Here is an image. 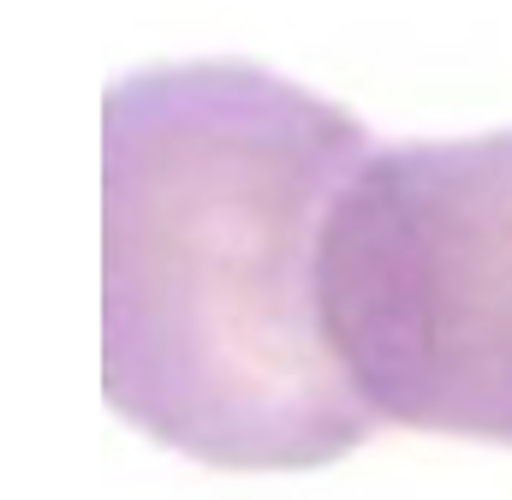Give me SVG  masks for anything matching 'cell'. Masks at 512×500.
Instances as JSON below:
<instances>
[{
  "label": "cell",
  "instance_id": "1",
  "mask_svg": "<svg viewBox=\"0 0 512 500\" xmlns=\"http://www.w3.org/2000/svg\"><path fill=\"white\" fill-rule=\"evenodd\" d=\"M370 149L346 108L245 60L108 90L102 381L120 417L227 471L328 465L376 429L322 304Z\"/></svg>",
  "mask_w": 512,
  "mask_h": 500
},
{
  "label": "cell",
  "instance_id": "2",
  "mask_svg": "<svg viewBox=\"0 0 512 500\" xmlns=\"http://www.w3.org/2000/svg\"><path fill=\"white\" fill-rule=\"evenodd\" d=\"M322 304L376 423L512 447V131L370 149Z\"/></svg>",
  "mask_w": 512,
  "mask_h": 500
}]
</instances>
